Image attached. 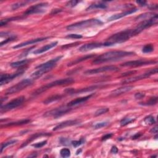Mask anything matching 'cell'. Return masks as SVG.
Listing matches in <instances>:
<instances>
[{"instance_id": "30", "label": "cell", "mask_w": 158, "mask_h": 158, "mask_svg": "<svg viewBox=\"0 0 158 158\" xmlns=\"http://www.w3.org/2000/svg\"><path fill=\"white\" fill-rule=\"evenodd\" d=\"M157 103V96H153L151 98L145 102V103H140V104L143 105V106H153L156 104Z\"/></svg>"}, {"instance_id": "10", "label": "cell", "mask_w": 158, "mask_h": 158, "mask_svg": "<svg viewBox=\"0 0 158 158\" xmlns=\"http://www.w3.org/2000/svg\"><path fill=\"white\" fill-rule=\"evenodd\" d=\"M157 19H158L157 15L156 14L155 17L150 19L142 21L135 29L137 34H139L141 33L143 30L147 29V28H149L153 25L156 24L157 23Z\"/></svg>"}, {"instance_id": "3", "label": "cell", "mask_w": 158, "mask_h": 158, "mask_svg": "<svg viewBox=\"0 0 158 158\" xmlns=\"http://www.w3.org/2000/svg\"><path fill=\"white\" fill-rule=\"evenodd\" d=\"M103 24V22H101L99 19H90L80 21L75 23V24L69 25L67 27L66 29L68 30H77L85 29H87V28L101 26Z\"/></svg>"}, {"instance_id": "16", "label": "cell", "mask_w": 158, "mask_h": 158, "mask_svg": "<svg viewBox=\"0 0 158 158\" xmlns=\"http://www.w3.org/2000/svg\"><path fill=\"white\" fill-rule=\"evenodd\" d=\"M62 58H63V56H58L54 59H51L50 61H48L43 64H41L39 65V66H36V69H52L56 66V63L59 61H60Z\"/></svg>"}, {"instance_id": "42", "label": "cell", "mask_w": 158, "mask_h": 158, "mask_svg": "<svg viewBox=\"0 0 158 158\" xmlns=\"http://www.w3.org/2000/svg\"><path fill=\"white\" fill-rule=\"evenodd\" d=\"M66 38H74V39H80L82 38V36L81 35H78V34H69L67 35Z\"/></svg>"}, {"instance_id": "44", "label": "cell", "mask_w": 158, "mask_h": 158, "mask_svg": "<svg viewBox=\"0 0 158 158\" xmlns=\"http://www.w3.org/2000/svg\"><path fill=\"white\" fill-rule=\"evenodd\" d=\"M145 96V93H137L135 95V98L137 100H141Z\"/></svg>"}, {"instance_id": "27", "label": "cell", "mask_w": 158, "mask_h": 158, "mask_svg": "<svg viewBox=\"0 0 158 158\" xmlns=\"http://www.w3.org/2000/svg\"><path fill=\"white\" fill-rule=\"evenodd\" d=\"M95 56V55L93 54H89V55H87V56H85L84 57H82V58H79V59H76L75 61H74L70 63H69L67 66H73V65H75V64H77L79 63H81L82 61H85V60L87 59H89L93 57H94Z\"/></svg>"}, {"instance_id": "26", "label": "cell", "mask_w": 158, "mask_h": 158, "mask_svg": "<svg viewBox=\"0 0 158 158\" xmlns=\"http://www.w3.org/2000/svg\"><path fill=\"white\" fill-rule=\"evenodd\" d=\"M62 98H63V96L61 95H53V96H52L48 98H46L43 101V103L45 104H49L50 103H53V102L61 100Z\"/></svg>"}, {"instance_id": "40", "label": "cell", "mask_w": 158, "mask_h": 158, "mask_svg": "<svg viewBox=\"0 0 158 158\" xmlns=\"http://www.w3.org/2000/svg\"><path fill=\"white\" fill-rule=\"evenodd\" d=\"M16 38V36H14V35H12V36H10V37H9L8 38L6 39L4 41H1V45H0V46H2L4 45H6V44H7L8 43L10 42V41H13V40H14Z\"/></svg>"}, {"instance_id": "14", "label": "cell", "mask_w": 158, "mask_h": 158, "mask_svg": "<svg viewBox=\"0 0 158 158\" xmlns=\"http://www.w3.org/2000/svg\"><path fill=\"white\" fill-rule=\"evenodd\" d=\"M105 46H109L107 43H90L82 45L81 47L79 48V51L81 52H86L94 49L96 48H99L101 47H105Z\"/></svg>"}, {"instance_id": "31", "label": "cell", "mask_w": 158, "mask_h": 158, "mask_svg": "<svg viewBox=\"0 0 158 158\" xmlns=\"http://www.w3.org/2000/svg\"><path fill=\"white\" fill-rule=\"evenodd\" d=\"M17 142V140H11L10 141H8L5 143H1V153L3 151V150L5 149L6 148H7L9 146H11L12 145H14Z\"/></svg>"}, {"instance_id": "38", "label": "cell", "mask_w": 158, "mask_h": 158, "mask_svg": "<svg viewBox=\"0 0 158 158\" xmlns=\"http://www.w3.org/2000/svg\"><path fill=\"white\" fill-rule=\"evenodd\" d=\"M85 140L84 138H82L80 139V140H78V141H72L71 142L72 143V145L74 147H75V148H77V147H78V146H81L82 145H83V143H85Z\"/></svg>"}, {"instance_id": "43", "label": "cell", "mask_w": 158, "mask_h": 158, "mask_svg": "<svg viewBox=\"0 0 158 158\" xmlns=\"http://www.w3.org/2000/svg\"><path fill=\"white\" fill-rule=\"evenodd\" d=\"M79 1H75V0H73V1H68L66 4V6L68 7H71V8H73L74 6H76L77 3H78Z\"/></svg>"}, {"instance_id": "21", "label": "cell", "mask_w": 158, "mask_h": 158, "mask_svg": "<svg viewBox=\"0 0 158 158\" xmlns=\"http://www.w3.org/2000/svg\"><path fill=\"white\" fill-rule=\"evenodd\" d=\"M93 95V94H90L88 96H84V97H82V98H77L74 100L71 101V102H69V103L67 104V106H68L69 107H73V106H78L79 104H81L83 103H85L87 100H89L90 98Z\"/></svg>"}, {"instance_id": "52", "label": "cell", "mask_w": 158, "mask_h": 158, "mask_svg": "<svg viewBox=\"0 0 158 158\" xmlns=\"http://www.w3.org/2000/svg\"><path fill=\"white\" fill-rule=\"evenodd\" d=\"M37 156L36 153H32L31 155H29L28 157H36Z\"/></svg>"}, {"instance_id": "53", "label": "cell", "mask_w": 158, "mask_h": 158, "mask_svg": "<svg viewBox=\"0 0 158 158\" xmlns=\"http://www.w3.org/2000/svg\"><path fill=\"white\" fill-rule=\"evenodd\" d=\"M81 152H82V150H81V149H80V150H78L76 152V155H78V154H80V153Z\"/></svg>"}, {"instance_id": "19", "label": "cell", "mask_w": 158, "mask_h": 158, "mask_svg": "<svg viewBox=\"0 0 158 158\" xmlns=\"http://www.w3.org/2000/svg\"><path fill=\"white\" fill-rule=\"evenodd\" d=\"M137 11H138L137 8H133V9H129V10L126 11L125 12H123L122 13L117 14H114V15L112 16L108 19V21H115V20L119 19H120V18L131 14L135 13V12H137Z\"/></svg>"}, {"instance_id": "33", "label": "cell", "mask_w": 158, "mask_h": 158, "mask_svg": "<svg viewBox=\"0 0 158 158\" xmlns=\"http://www.w3.org/2000/svg\"><path fill=\"white\" fill-rule=\"evenodd\" d=\"M154 51V46L151 44L146 45L142 49V52L144 53H150Z\"/></svg>"}, {"instance_id": "4", "label": "cell", "mask_w": 158, "mask_h": 158, "mask_svg": "<svg viewBox=\"0 0 158 158\" xmlns=\"http://www.w3.org/2000/svg\"><path fill=\"white\" fill-rule=\"evenodd\" d=\"M73 82H74V80L73 78H63L60 79V80H55L54 82H52L51 83H47L45 85H43L40 88H38V89L36 90L33 93L32 95L36 96L41 94V93H43L46 90H48L49 88L54 87H57V86H62V85H67L69 84H71Z\"/></svg>"}, {"instance_id": "34", "label": "cell", "mask_w": 158, "mask_h": 158, "mask_svg": "<svg viewBox=\"0 0 158 158\" xmlns=\"http://www.w3.org/2000/svg\"><path fill=\"white\" fill-rule=\"evenodd\" d=\"M144 122L147 125H152L156 122L155 117L152 115H148L144 119Z\"/></svg>"}, {"instance_id": "46", "label": "cell", "mask_w": 158, "mask_h": 158, "mask_svg": "<svg viewBox=\"0 0 158 158\" xmlns=\"http://www.w3.org/2000/svg\"><path fill=\"white\" fill-rule=\"evenodd\" d=\"M111 153H113V154H117L118 153V148L115 146H113L111 150Z\"/></svg>"}, {"instance_id": "54", "label": "cell", "mask_w": 158, "mask_h": 158, "mask_svg": "<svg viewBox=\"0 0 158 158\" xmlns=\"http://www.w3.org/2000/svg\"><path fill=\"white\" fill-rule=\"evenodd\" d=\"M151 157H157V156H152Z\"/></svg>"}, {"instance_id": "7", "label": "cell", "mask_w": 158, "mask_h": 158, "mask_svg": "<svg viewBox=\"0 0 158 158\" xmlns=\"http://www.w3.org/2000/svg\"><path fill=\"white\" fill-rule=\"evenodd\" d=\"M25 101L24 96H19L16 98L12 100L10 102H9L7 104L1 106V113L7 112L13 109H15L17 107L20 106Z\"/></svg>"}, {"instance_id": "15", "label": "cell", "mask_w": 158, "mask_h": 158, "mask_svg": "<svg viewBox=\"0 0 158 158\" xmlns=\"http://www.w3.org/2000/svg\"><path fill=\"white\" fill-rule=\"evenodd\" d=\"M98 88H100V86L94 85V86H91V87L85 88H81V89H78V90L74 89V88H67V89L65 90V92L67 93V94H69V95H76V94L82 93H86V92L95 90Z\"/></svg>"}, {"instance_id": "47", "label": "cell", "mask_w": 158, "mask_h": 158, "mask_svg": "<svg viewBox=\"0 0 158 158\" xmlns=\"http://www.w3.org/2000/svg\"><path fill=\"white\" fill-rule=\"evenodd\" d=\"M135 72H136V71H130L128 72H126V73L122 74V76L125 77V76H130V75H132V74H135Z\"/></svg>"}, {"instance_id": "18", "label": "cell", "mask_w": 158, "mask_h": 158, "mask_svg": "<svg viewBox=\"0 0 158 158\" xmlns=\"http://www.w3.org/2000/svg\"><path fill=\"white\" fill-rule=\"evenodd\" d=\"M49 37H43V38H38L36 39H32V40H28L27 41H25V42H23L22 43H20L19 45H17L14 46H13L14 49H17V48H22L24 47V46L30 45H33V44H35L38 42H41V41H43L44 40H47Z\"/></svg>"}, {"instance_id": "45", "label": "cell", "mask_w": 158, "mask_h": 158, "mask_svg": "<svg viewBox=\"0 0 158 158\" xmlns=\"http://www.w3.org/2000/svg\"><path fill=\"white\" fill-rule=\"evenodd\" d=\"M113 136V133H108V134H106L105 135H104L103 137H102V140H108V139H109L111 138V137H112Z\"/></svg>"}, {"instance_id": "23", "label": "cell", "mask_w": 158, "mask_h": 158, "mask_svg": "<svg viewBox=\"0 0 158 158\" xmlns=\"http://www.w3.org/2000/svg\"><path fill=\"white\" fill-rule=\"evenodd\" d=\"M48 135H50V134L46 133H36L34 135H32L31 137H30L29 138H28V140L25 142H24V143L22 144V145L21 146V148H23V147L27 146L28 144L30 143L32 141L36 140V138H38L39 137H43V136H48Z\"/></svg>"}, {"instance_id": "12", "label": "cell", "mask_w": 158, "mask_h": 158, "mask_svg": "<svg viewBox=\"0 0 158 158\" xmlns=\"http://www.w3.org/2000/svg\"><path fill=\"white\" fill-rule=\"evenodd\" d=\"M119 68L114 66H108L101 67L96 69H92L88 70L84 72L85 75H93V74H97L102 72H113V71H118Z\"/></svg>"}, {"instance_id": "5", "label": "cell", "mask_w": 158, "mask_h": 158, "mask_svg": "<svg viewBox=\"0 0 158 158\" xmlns=\"http://www.w3.org/2000/svg\"><path fill=\"white\" fill-rule=\"evenodd\" d=\"M32 83H33V81H32V79H24V80H22L19 83H17L16 85L9 88L6 91L5 95H12L14 93H16L19 92L22 90L25 89V88L31 85Z\"/></svg>"}, {"instance_id": "29", "label": "cell", "mask_w": 158, "mask_h": 158, "mask_svg": "<svg viewBox=\"0 0 158 158\" xmlns=\"http://www.w3.org/2000/svg\"><path fill=\"white\" fill-rule=\"evenodd\" d=\"M107 8V6L105 4L102 3H95L93 4L88 7L86 10L87 11H90V10H93V9H106Z\"/></svg>"}, {"instance_id": "32", "label": "cell", "mask_w": 158, "mask_h": 158, "mask_svg": "<svg viewBox=\"0 0 158 158\" xmlns=\"http://www.w3.org/2000/svg\"><path fill=\"white\" fill-rule=\"evenodd\" d=\"M29 2L30 1H21V2H18V3H14L12 5L11 8H12V10H16V9H17L19 8L25 6L26 4L28 3H29Z\"/></svg>"}, {"instance_id": "50", "label": "cell", "mask_w": 158, "mask_h": 158, "mask_svg": "<svg viewBox=\"0 0 158 158\" xmlns=\"http://www.w3.org/2000/svg\"><path fill=\"white\" fill-rule=\"evenodd\" d=\"M140 136H141V134H140V133H137L136 135H135L132 137V139H137V138H138Z\"/></svg>"}, {"instance_id": "20", "label": "cell", "mask_w": 158, "mask_h": 158, "mask_svg": "<svg viewBox=\"0 0 158 158\" xmlns=\"http://www.w3.org/2000/svg\"><path fill=\"white\" fill-rule=\"evenodd\" d=\"M133 88V86H130V85L120 87V88H117V89H115V90L111 92V95L113 96H119L120 95L124 94V93H125L130 91L131 90H132Z\"/></svg>"}, {"instance_id": "11", "label": "cell", "mask_w": 158, "mask_h": 158, "mask_svg": "<svg viewBox=\"0 0 158 158\" xmlns=\"http://www.w3.org/2000/svg\"><path fill=\"white\" fill-rule=\"evenodd\" d=\"M157 62L154 60H143L139 59L135 61H128L121 64V66L123 67H136L143 66H146V65H150L153 64H156Z\"/></svg>"}, {"instance_id": "39", "label": "cell", "mask_w": 158, "mask_h": 158, "mask_svg": "<svg viewBox=\"0 0 158 158\" xmlns=\"http://www.w3.org/2000/svg\"><path fill=\"white\" fill-rule=\"evenodd\" d=\"M108 124V122H100V123H98L96 124H95L94 125L93 128L95 129H100V128H101L103 127H106L107 125Z\"/></svg>"}, {"instance_id": "2", "label": "cell", "mask_w": 158, "mask_h": 158, "mask_svg": "<svg viewBox=\"0 0 158 158\" xmlns=\"http://www.w3.org/2000/svg\"><path fill=\"white\" fill-rule=\"evenodd\" d=\"M138 35L135 29H129L125 30L118 32L111 36L107 40L106 42L108 45L109 46H113L115 44L122 43L129 40L131 37Z\"/></svg>"}, {"instance_id": "37", "label": "cell", "mask_w": 158, "mask_h": 158, "mask_svg": "<svg viewBox=\"0 0 158 158\" xmlns=\"http://www.w3.org/2000/svg\"><path fill=\"white\" fill-rule=\"evenodd\" d=\"M109 108H101L98 109L95 113V116H99L101 115H103L104 114H106V113H108L109 111Z\"/></svg>"}, {"instance_id": "6", "label": "cell", "mask_w": 158, "mask_h": 158, "mask_svg": "<svg viewBox=\"0 0 158 158\" xmlns=\"http://www.w3.org/2000/svg\"><path fill=\"white\" fill-rule=\"evenodd\" d=\"M71 110V109L70 108V107H69L68 106H61L59 107V108H54L49 111H47V112L44 114L43 116L45 117H51L54 118H58L69 113Z\"/></svg>"}, {"instance_id": "35", "label": "cell", "mask_w": 158, "mask_h": 158, "mask_svg": "<svg viewBox=\"0 0 158 158\" xmlns=\"http://www.w3.org/2000/svg\"><path fill=\"white\" fill-rule=\"evenodd\" d=\"M60 155L63 157H69L71 156V151L68 148H63L60 151Z\"/></svg>"}, {"instance_id": "25", "label": "cell", "mask_w": 158, "mask_h": 158, "mask_svg": "<svg viewBox=\"0 0 158 158\" xmlns=\"http://www.w3.org/2000/svg\"><path fill=\"white\" fill-rule=\"evenodd\" d=\"M156 15V14L154 13H150V12H147L143 14H141L140 16H139L136 18V21H146L148 19H150L155 17Z\"/></svg>"}, {"instance_id": "17", "label": "cell", "mask_w": 158, "mask_h": 158, "mask_svg": "<svg viewBox=\"0 0 158 158\" xmlns=\"http://www.w3.org/2000/svg\"><path fill=\"white\" fill-rule=\"evenodd\" d=\"M80 123V121H79L78 120H66V121H64L63 122L59 123L58 125H57L56 126L54 127L53 129V131H58V130H61L64 128H66L67 127H70V126H73V125H76Z\"/></svg>"}, {"instance_id": "22", "label": "cell", "mask_w": 158, "mask_h": 158, "mask_svg": "<svg viewBox=\"0 0 158 158\" xmlns=\"http://www.w3.org/2000/svg\"><path fill=\"white\" fill-rule=\"evenodd\" d=\"M58 44V41H54V42H52L51 43L47 45L46 46H43L42 48H41L38 49H36L35 51H34V52H33L34 54H42L46 52H48V51H49V49H52L53 48L55 47L56 46H57V45Z\"/></svg>"}, {"instance_id": "8", "label": "cell", "mask_w": 158, "mask_h": 158, "mask_svg": "<svg viewBox=\"0 0 158 158\" xmlns=\"http://www.w3.org/2000/svg\"><path fill=\"white\" fill-rule=\"evenodd\" d=\"M48 3H41L40 4H35V5L34 6H32L25 11V12L24 13V16L43 13L45 11V9L46 8L48 7Z\"/></svg>"}, {"instance_id": "24", "label": "cell", "mask_w": 158, "mask_h": 158, "mask_svg": "<svg viewBox=\"0 0 158 158\" xmlns=\"http://www.w3.org/2000/svg\"><path fill=\"white\" fill-rule=\"evenodd\" d=\"M30 122V119H22V120H18V121L6 124H4V127L18 126V125H22L29 124Z\"/></svg>"}, {"instance_id": "49", "label": "cell", "mask_w": 158, "mask_h": 158, "mask_svg": "<svg viewBox=\"0 0 158 158\" xmlns=\"http://www.w3.org/2000/svg\"><path fill=\"white\" fill-rule=\"evenodd\" d=\"M150 132L152 133H157V127L155 126L151 129Z\"/></svg>"}, {"instance_id": "36", "label": "cell", "mask_w": 158, "mask_h": 158, "mask_svg": "<svg viewBox=\"0 0 158 158\" xmlns=\"http://www.w3.org/2000/svg\"><path fill=\"white\" fill-rule=\"evenodd\" d=\"M134 120H135V119H132V118H129V117L124 118L122 120H121V121H120V125L122 127L125 126V125L132 123V122L134 121Z\"/></svg>"}, {"instance_id": "41", "label": "cell", "mask_w": 158, "mask_h": 158, "mask_svg": "<svg viewBox=\"0 0 158 158\" xmlns=\"http://www.w3.org/2000/svg\"><path fill=\"white\" fill-rule=\"evenodd\" d=\"M46 143H47V141L45 140V141H43V142H40V143L34 144V145H32V146H34L36 148H42L43 146H44L45 145H46Z\"/></svg>"}, {"instance_id": "28", "label": "cell", "mask_w": 158, "mask_h": 158, "mask_svg": "<svg viewBox=\"0 0 158 158\" xmlns=\"http://www.w3.org/2000/svg\"><path fill=\"white\" fill-rule=\"evenodd\" d=\"M29 62V60L24 59V60H22V61L12 63L10 64V66L13 68H19V67L21 68L23 66H24L25 65H26Z\"/></svg>"}, {"instance_id": "1", "label": "cell", "mask_w": 158, "mask_h": 158, "mask_svg": "<svg viewBox=\"0 0 158 158\" xmlns=\"http://www.w3.org/2000/svg\"><path fill=\"white\" fill-rule=\"evenodd\" d=\"M135 53L133 52H123V51H114V52H109L95 59L92 63L95 64H99L101 63H104L106 62H110L118 60L124 57L130 56L134 55Z\"/></svg>"}, {"instance_id": "48", "label": "cell", "mask_w": 158, "mask_h": 158, "mask_svg": "<svg viewBox=\"0 0 158 158\" xmlns=\"http://www.w3.org/2000/svg\"><path fill=\"white\" fill-rule=\"evenodd\" d=\"M136 3L141 6H146V1H137Z\"/></svg>"}, {"instance_id": "13", "label": "cell", "mask_w": 158, "mask_h": 158, "mask_svg": "<svg viewBox=\"0 0 158 158\" xmlns=\"http://www.w3.org/2000/svg\"><path fill=\"white\" fill-rule=\"evenodd\" d=\"M24 72V71H20L17 72L14 74H1V80H0V84L1 85H5L6 83L10 82L15 78L21 76L22 74Z\"/></svg>"}, {"instance_id": "51", "label": "cell", "mask_w": 158, "mask_h": 158, "mask_svg": "<svg viewBox=\"0 0 158 158\" xmlns=\"http://www.w3.org/2000/svg\"><path fill=\"white\" fill-rule=\"evenodd\" d=\"M60 11H61V9H54V10L52 11V14H55L56 12H59Z\"/></svg>"}, {"instance_id": "9", "label": "cell", "mask_w": 158, "mask_h": 158, "mask_svg": "<svg viewBox=\"0 0 158 158\" xmlns=\"http://www.w3.org/2000/svg\"><path fill=\"white\" fill-rule=\"evenodd\" d=\"M157 72V68L153 69H151V70H150L149 71H148V72L144 73V74H140V75H139V76L132 77L125 79V80H123L122 82V84H127V83L135 82L137 81L142 80V79L149 77L150 76H152L153 74H156Z\"/></svg>"}]
</instances>
